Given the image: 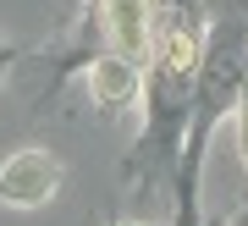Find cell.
Wrapping results in <instances>:
<instances>
[{
    "label": "cell",
    "mask_w": 248,
    "mask_h": 226,
    "mask_svg": "<svg viewBox=\"0 0 248 226\" xmlns=\"http://www.w3.org/2000/svg\"><path fill=\"white\" fill-rule=\"evenodd\" d=\"M232 226H248V204H243V210H237V215H232Z\"/></svg>",
    "instance_id": "cell-4"
},
{
    "label": "cell",
    "mask_w": 248,
    "mask_h": 226,
    "mask_svg": "<svg viewBox=\"0 0 248 226\" xmlns=\"http://www.w3.org/2000/svg\"><path fill=\"white\" fill-rule=\"evenodd\" d=\"M89 88H94V99L105 105V111H127V105H138V94H143V72H138L133 55L110 50V55H99L89 66Z\"/></svg>",
    "instance_id": "cell-2"
},
{
    "label": "cell",
    "mask_w": 248,
    "mask_h": 226,
    "mask_svg": "<svg viewBox=\"0 0 248 226\" xmlns=\"http://www.w3.org/2000/svg\"><path fill=\"white\" fill-rule=\"evenodd\" d=\"M243 155H248V105H243Z\"/></svg>",
    "instance_id": "cell-5"
},
{
    "label": "cell",
    "mask_w": 248,
    "mask_h": 226,
    "mask_svg": "<svg viewBox=\"0 0 248 226\" xmlns=\"http://www.w3.org/2000/svg\"><path fill=\"white\" fill-rule=\"evenodd\" d=\"M61 188V160L50 149H22L0 165V204L6 210H39Z\"/></svg>",
    "instance_id": "cell-1"
},
{
    "label": "cell",
    "mask_w": 248,
    "mask_h": 226,
    "mask_svg": "<svg viewBox=\"0 0 248 226\" xmlns=\"http://www.w3.org/2000/svg\"><path fill=\"white\" fill-rule=\"evenodd\" d=\"M6 61H11V50H6V44H0V66H6Z\"/></svg>",
    "instance_id": "cell-6"
},
{
    "label": "cell",
    "mask_w": 248,
    "mask_h": 226,
    "mask_svg": "<svg viewBox=\"0 0 248 226\" xmlns=\"http://www.w3.org/2000/svg\"><path fill=\"white\" fill-rule=\"evenodd\" d=\"M110 22V50L133 55V61H149V44H155V11L149 0H99Z\"/></svg>",
    "instance_id": "cell-3"
}]
</instances>
